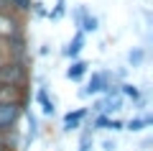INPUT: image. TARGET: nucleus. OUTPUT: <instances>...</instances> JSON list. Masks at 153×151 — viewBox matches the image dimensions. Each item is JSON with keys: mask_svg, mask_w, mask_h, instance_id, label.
<instances>
[{"mask_svg": "<svg viewBox=\"0 0 153 151\" xmlns=\"http://www.w3.org/2000/svg\"><path fill=\"white\" fill-rule=\"evenodd\" d=\"M100 149L102 151H117V138H115V136H105V138L100 141Z\"/></svg>", "mask_w": 153, "mask_h": 151, "instance_id": "16", "label": "nucleus"}, {"mask_svg": "<svg viewBox=\"0 0 153 151\" xmlns=\"http://www.w3.org/2000/svg\"><path fill=\"white\" fill-rule=\"evenodd\" d=\"M31 13H33V16H38V18H46V13H49V11L44 8L41 0H33V3H31Z\"/></svg>", "mask_w": 153, "mask_h": 151, "instance_id": "17", "label": "nucleus"}, {"mask_svg": "<svg viewBox=\"0 0 153 151\" xmlns=\"http://www.w3.org/2000/svg\"><path fill=\"white\" fill-rule=\"evenodd\" d=\"M84 44H87V36H84L82 31H74L71 33V38L64 44V49H61V54L66 56V59H79L82 56V51H84Z\"/></svg>", "mask_w": 153, "mask_h": 151, "instance_id": "6", "label": "nucleus"}, {"mask_svg": "<svg viewBox=\"0 0 153 151\" xmlns=\"http://www.w3.org/2000/svg\"><path fill=\"white\" fill-rule=\"evenodd\" d=\"M76 133H79V138H76V151H92L94 149L97 141H94V131L89 128V120H84V125L76 131Z\"/></svg>", "mask_w": 153, "mask_h": 151, "instance_id": "10", "label": "nucleus"}, {"mask_svg": "<svg viewBox=\"0 0 153 151\" xmlns=\"http://www.w3.org/2000/svg\"><path fill=\"white\" fill-rule=\"evenodd\" d=\"M153 125V115L151 113H140V115H133L130 120H125V131L128 133H143L146 128Z\"/></svg>", "mask_w": 153, "mask_h": 151, "instance_id": "9", "label": "nucleus"}, {"mask_svg": "<svg viewBox=\"0 0 153 151\" xmlns=\"http://www.w3.org/2000/svg\"><path fill=\"white\" fill-rule=\"evenodd\" d=\"M89 118L87 108H74V110H66L64 118H61V133H76V131L84 125V120Z\"/></svg>", "mask_w": 153, "mask_h": 151, "instance_id": "5", "label": "nucleus"}, {"mask_svg": "<svg viewBox=\"0 0 153 151\" xmlns=\"http://www.w3.org/2000/svg\"><path fill=\"white\" fill-rule=\"evenodd\" d=\"M112 85V80H110V69H94L92 74H89L87 85L79 87V92L76 95L79 97H100L105 95V90Z\"/></svg>", "mask_w": 153, "mask_h": 151, "instance_id": "2", "label": "nucleus"}, {"mask_svg": "<svg viewBox=\"0 0 153 151\" xmlns=\"http://www.w3.org/2000/svg\"><path fill=\"white\" fill-rule=\"evenodd\" d=\"M105 131H107L110 136L120 133V131H125V120H123V118H110V120H107V128H105Z\"/></svg>", "mask_w": 153, "mask_h": 151, "instance_id": "15", "label": "nucleus"}, {"mask_svg": "<svg viewBox=\"0 0 153 151\" xmlns=\"http://www.w3.org/2000/svg\"><path fill=\"white\" fill-rule=\"evenodd\" d=\"M31 100L41 108V115H46V118H54V115H56V100H54V95L49 92L46 82L36 87V92L31 95Z\"/></svg>", "mask_w": 153, "mask_h": 151, "instance_id": "4", "label": "nucleus"}, {"mask_svg": "<svg viewBox=\"0 0 153 151\" xmlns=\"http://www.w3.org/2000/svg\"><path fill=\"white\" fill-rule=\"evenodd\" d=\"M125 62H128V69H143L146 62H148V49H146V46H133V49H128Z\"/></svg>", "mask_w": 153, "mask_h": 151, "instance_id": "8", "label": "nucleus"}, {"mask_svg": "<svg viewBox=\"0 0 153 151\" xmlns=\"http://www.w3.org/2000/svg\"><path fill=\"white\" fill-rule=\"evenodd\" d=\"M21 120H26V136H23V141H21V151H26L31 143H36V141L41 138V120H38V115L33 113L31 108L23 110Z\"/></svg>", "mask_w": 153, "mask_h": 151, "instance_id": "3", "label": "nucleus"}, {"mask_svg": "<svg viewBox=\"0 0 153 151\" xmlns=\"http://www.w3.org/2000/svg\"><path fill=\"white\" fill-rule=\"evenodd\" d=\"M151 146H153V138H151V136H143L140 143H138V149H140V151H151Z\"/></svg>", "mask_w": 153, "mask_h": 151, "instance_id": "18", "label": "nucleus"}, {"mask_svg": "<svg viewBox=\"0 0 153 151\" xmlns=\"http://www.w3.org/2000/svg\"><path fill=\"white\" fill-rule=\"evenodd\" d=\"M46 18H49L51 23H59L61 18H66V0H56V5L46 13Z\"/></svg>", "mask_w": 153, "mask_h": 151, "instance_id": "13", "label": "nucleus"}, {"mask_svg": "<svg viewBox=\"0 0 153 151\" xmlns=\"http://www.w3.org/2000/svg\"><path fill=\"white\" fill-rule=\"evenodd\" d=\"M143 95H146V90H143L140 85H135V82H123V85H120V97H123V100L135 103V100H140Z\"/></svg>", "mask_w": 153, "mask_h": 151, "instance_id": "11", "label": "nucleus"}, {"mask_svg": "<svg viewBox=\"0 0 153 151\" xmlns=\"http://www.w3.org/2000/svg\"><path fill=\"white\" fill-rule=\"evenodd\" d=\"M87 72H89V62L79 56V59H71L69 62V67L64 69V77L69 82H82L84 77H87Z\"/></svg>", "mask_w": 153, "mask_h": 151, "instance_id": "7", "label": "nucleus"}, {"mask_svg": "<svg viewBox=\"0 0 153 151\" xmlns=\"http://www.w3.org/2000/svg\"><path fill=\"white\" fill-rule=\"evenodd\" d=\"M23 110L26 108L18 103L16 97H3L0 100V136H5V133L18 128V123L23 118Z\"/></svg>", "mask_w": 153, "mask_h": 151, "instance_id": "1", "label": "nucleus"}, {"mask_svg": "<svg viewBox=\"0 0 153 151\" xmlns=\"http://www.w3.org/2000/svg\"><path fill=\"white\" fill-rule=\"evenodd\" d=\"M51 44H38V56H51Z\"/></svg>", "mask_w": 153, "mask_h": 151, "instance_id": "19", "label": "nucleus"}, {"mask_svg": "<svg viewBox=\"0 0 153 151\" xmlns=\"http://www.w3.org/2000/svg\"><path fill=\"white\" fill-rule=\"evenodd\" d=\"M146 105H148V95H143L140 100H135V103H133V108H135V110H146Z\"/></svg>", "mask_w": 153, "mask_h": 151, "instance_id": "20", "label": "nucleus"}, {"mask_svg": "<svg viewBox=\"0 0 153 151\" xmlns=\"http://www.w3.org/2000/svg\"><path fill=\"white\" fill-rule=\"evenodd\" d=\"M79 31L84 33V36H87V33H97L100 31V16H94L92 11L87 13V18H84V23H82V28H79Z\"/></svg>", "mask_w": 153, "mask_h": 151, "instance_id": "14", "label": "nucleus"}, {"mask_svg": "<svg viewBox=\"0 0 153 151\" xmlns=\"http://www.w3.org/2000/svg\"><path fill=\"white\" fill-rule=\"evenodd\" d=\"M87 13H89V8L82 5V3L71 8V23H74V31H79V28H82V23H84V18H87Z\"/></svg>", "mask_w": 153, "mask_h": 151, "instance_id": "12", "label": "nucleus"}, {"mask_svg": "<svg viewBox=\"0 0 153 151\" xmlns=\"http://www.w3.org/2000/svg\"><path fill=\"white\" fill-rule=\"evenodd\" d=\"M5 62H8V56H5V51H3V49H0V69H3V67H5Z\"/></svg>", "mask_w": 153, "mask_h": 151, "instance_id": "21", "label": "nucleus"}]
</instances>
